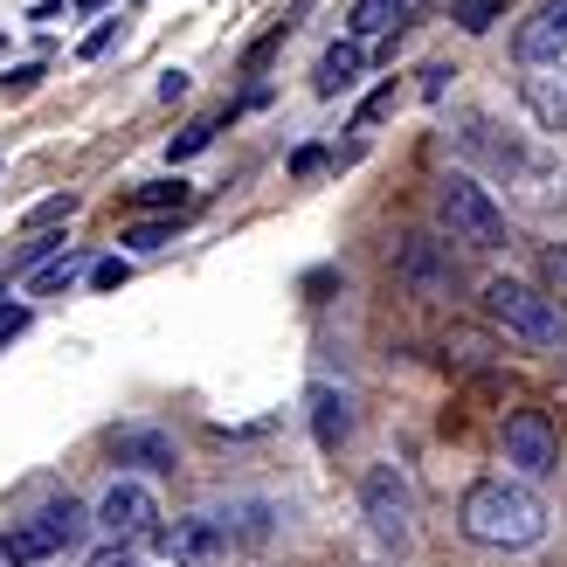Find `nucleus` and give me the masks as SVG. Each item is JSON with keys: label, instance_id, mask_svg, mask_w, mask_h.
<instances>
[{"label": "nucleus", "instance_id": "nucleus-1", "mask_svg": "<svg viewBox=\"0 0 567 567\" xmlns=\"http://www.w3.org/2000/svg\"><path fill=\"white\" fill-rule=\"evenodd\" d=\"M457 526H464V540L477 547H533L547 533V505L540 492L526 485V477H477V485L464 492L457 505Z\"/></svg>", "mask_w": 567, "mask_h": 567}, {"label": "nucleus", "instance_id": "nucleus-2", "mask_svg": "<svg viewBox=\"0 0 567 567\" xmlns=\"http://www.w3.org/2000/svg\"><path fill=\"white\" fill-rule=\"evenodd\" d=\"M485 319H492L498 332L526 339V347H560V339H567L560 305H554L547 291H533V284H519V277H492V284H485Z\"/></svg>", "mask_w": 567, "mask_h": 567}, {"label": "nucleus", "instance_id": "nucleus-3", "mask_svg": "<svg viewBox=\"0 0 567 567\" xmlns=\"http://www.w3.org/2000/svg\"><path fill=\"white\" fill-rule=\"evenodd\" d=\"M436 215H443L450 243H464V249H505V208L492 202L485 181L450 174V181L436 187Z\"/></svg>", "mask_w": 567, "mask_h": 567}, {"label": "nucleus", "instance_id": "nucleus-4", "mask_svg": "<svg viewBox=\"0 0 567 567\" xmlns=\"http://www.w3.org/2000/svg\"><path fill=\"white\" fill-rule=\"evenodd\" d=\"M457 146H464L477 166H492L505 187H526V194H547V187H554V166L533 153V146H519L513 132H498L492 118H471V125L457 132Z\"/></svg>", "mask_w": 567, "mask_h": 567}, {"label": "nucleus", "instance_id": "nucleus-5", "mask_svg": "<svg viewBox=\"0 0 567 567\" xmlns=\"http://www.w3.org/2000/svg\"><path fill=\"white\" fill-rule=\"evenodd\" d=\"M394 277H402V291L422 298V305H443L450 284H457V264H450V249L430 243V236H402L394 249Z\"/></svg>", "mask_w": 567, "mask_h": 567}, {"label": "nucleus", "instance_id": "nucleus-6", "mask_svg": "<svg viewBox=\"0 0 567 567\" xmlns=\"http://www.w3.org/2000/svg\"><path fill=\"white\" fill-rule=\"evenodd\" d=\"M360 513H367V526H374V540L381 547H409V519H415V498H409V485L394 471H367V485H360Z\"/></svg>", "mask_w": 567, "mask_h": 567}, {"label": "nucleus", "instance_id": "nucleus-7", "mask_svg": "<svg viewBox=\"0 0 567 567\" xmlns=\"http://www.w3.org/2000/svg\"><path fill=\"white\" fill-rule=\"evenodd\" d=\"M97 526L111 533V540H153L159 533V498H153V485H138V477H118V485L104 492V505H97Z\"/></svg>", "mask_w": 567, "mask_h": 567}, {"label": "nucleus", "instance_id": "nucleus-8", "mask_svg": "<svg viewBox=\"0 0 567 567\" xmlns=\"http://www.w3.org/2000/svg\"><path fill=\"white\" fill-rule=\"evenodd\" d=\"M505 464H513L519 477H547L560 464V436H554V422L540 409L505 415Z\"/></svg>", "mask_w": 567, "mask_h": 567}, {"label": "nucleus", "instance_id": "nucleus-9", "mask_svg": "<svg viewBox=\"0 0 567 567\" xmlns=\"http://www.w3.org/2000/svg\"><path fill=\"white\" fill-rule=\"evenodd\" d=\"M153 540L174 567H221L229 560V526L221 519H174V526H159Z\"/></svg>", "mask_w": 567, "mask_h": 567}, {"label": "nucleus", "instance_id": "nucleus-10", "mask_svg": "<svg viewBox=\"0 0 567 567\" xmlns=\"http://www.w3.org/2000/svg\"><path fill=\"white\" fill-rule=\"evenodd\" d=\"M513 49L526 70H547V63H567V0H540L519 28H513Z\"/></svg>", "mask_w": 567, "mask_h": 567}, {"label": "nucleus", "instance_id": "nucleus-11", "mask_svg": "<svg viewBox=\"0 0 567 567\" xmlns=\"http://www.w3.org/2000/svg\"><path fill=\"white\" fill-rule=\"evenodd\" d=\"M519 104L540 132H567V63H547V70H526L519 76Z\"/></svg>", "mask_w": 567, "mask_h": 567}, {"label": "nucleus", "instance_id": "nucleus-12", "mask_svg": "<svg viewBox=\"0 0 567 567\" xmlns=\"http://www.w3.org/2000/svg\"><path fill=\"white\" fill-rule=\"evenodd\" d=\"M111 450H118V464H138V471H174L181 464V450L166 430H118Z\"/></svg>", "mask_w": 567, "mask_h": 567}, {"label": "nucleus", "instance_id": "nucleus-13", "mask_svg": "<svg viewBox=\"0 0 567 567\" xmlns=\"http://www.w3.org/2000/svg\"><path fill=\"white\" fill-rule=\"evenodd\" d=\"M49 554H63V540H55L42 519H21V526L0 533V567H35V560H49Z\"/></svg>", "mask_w": 567, "mask_h": 567}, {"label": "nucleus", "instance_id": "nucleus-14", "mask_svg": "<svg viewBox=\"0 0 567 567\" xmlns=\"http://www.w3.org/2000/svg\"><path fill=\"white\" fill-rule=\"evenodd\" d=\"M305 402H311V436H319V450H339V443L353 436V415H347V394H339V388L319 381Z\"/></svg>", "mask_w": 567, "mask_h": 567}, {"label": "nucleus", "instance_id": "nucleus-15", "mask_svg": "<svg viewBox=\"0 0 567 567\" xmlns=\"http://www.w3.org/2000/svg\"><path fill=\"white\" fill-rule=\"evenodd\" d=\"M360 63H367V55H360V42H332V49L319 55V70H311V91H319V97L353 91V83H360Z\"/></svg>", "mask_w": 567, "mask_h": 567}, {"label": "nucleus", "instance_id": "nucleus-16", "mask_svg": "<svg viewBox=\"0 0 567 567\" xmlns=\"http://www.w3.org/2000/svg\"><path fill=\"white\" fill-rule=\"evenodd\" d=\"M83 270H91V264H83L76 249H63V257H49L42 270H28V291H42V298H55V291H70V284H76Z\"/></svg>", "mask_w": 567, "mask_h": 567}, {"label": "nucleus", "instance_id": "nucleus-17", "mask_svg": "<svg viewBox=\"0 0 567 567\" xmlns=\"http://www.w3.org/2000/svg\"><path fill=\"white\" fill-rule=\"evenodd\" d=\"M35 519H42V526H49V533H55V540H63V547H76V540H83V526H91V513H83L76 498H49Z\"/></svg>", "mask_w": 567, "mask_h": 567}, {"label": "nucleus", "instance_id": "nucleus-18", "mask_svg": "<svg viewBox=\"0 0 567 567\" xmlns=\"http://www.w3.org/2000/svg\"><path fill=\"white\" fill-rule=\"evenodd\" d=\"M394 14H402V0H353V14H347L353 42H367V35H388V28H394Z\"/></svg>", "mask_w": 567, "mask_h": 567}, {"label": "nucleus", "instance_id": "nucleus-19", "mask_svg": "<svg viewBox=\"0 0 567 567\" xmlns=\"http://www.w3.org/2000/svg\"><path fill=\"white\" fill-rule=\"evenodd\" d=\"M138 208H159V215H187V208H194V187H187V181H153V187H138Z\"/></svg>", "mask_w": 567, "mask_h": 567}, {"label": "nucleus", "instance_id": "nucleus-20", "mask_svg": "<svg viewBox=\"0 0 567 567\" xmlns=\"http://www.w3.org/2000/svg\"><path fill=\"white\" fill-rule=\"evenodd\" d=\"M125 243L146 257V249H166L174 243V215H153V221H138V229H125Z\"/></svg>", "mask_w": 567, "mask_h": 567}, {"label": "nucleus", "instance_id": "nucleus-21", "mask_svg": "<svg viewBox=\"0 0 567 567\" xmlns=\"http://www.w3.org/2000/svg\"><path fill=\"white\" fill-rule=\"evenodd\" d=\"M49 257H63V236H49V229H42V236H28V243H21V257H14V270H42Z\"/></svg>", "mask_w": 567, "mask_h": 567}, {"label": "nucleus", "instance_id": "nucleus-22", "mask_svg": "<svg viewBox=\"0 0 567 567\" xmlns=\"http://www.w3.org/2000/svg\"><path fill=\"white\" fill-rule=\"evenodd\" d=\"M498 14H505V0H464V8H457V28H464V35H485Z\"/></svg>", "mask_w": 567, "mask_h": 567}, {"label": "nucleus", "instance_id": "nucleus-23", "mask_svg": "<svg viewBox=\"0 0 567 567\" xmlns=\"http://www.w3.org/2000/svg\"><path fill=\"white\" fill-rule=\"evenodd\" d=\"M208 146H215V125L202 118V125H187V132L174 138V146H166V159H174V166H181V159H194V153H208Z\"/></svg>", "mask_w": 567, "mask_h": 567}, {"label": "nucleus", "instance_id": "nucleus-24", "mask_svg": "<svg viewBox=\"0 0 567 567\" xmlns=\"http://www.w3.org/2000/svg\"><path fill=\"white\" fill-rule=\"evenodd\" d=\"M42 76H49L42 63H21V70H8V76H0V97H28V91H35Z\"/></svg>", "mask_w": 567, "mask_h": 567}, {"label": "nucleus", "instance_id": "nucleus-25", "mask_svg": "<svg viewBox=\"0 0 567 567\" xmlns=\"http://www.w3.org/2000/svg\"><path fill=\"white\" fill-rule=\"evenodd\" d=\"M70 215H76V194H49V202L28 215V221H35V229H49V221H70Z\"/></svg>", "mask_w": 567, "mask_h": 567}, {"label": "nucleus", "instance_id": "nucleus-26", "mask_svg": "<svg viewBox=\"0 0 567 567\" xmlns=\"http://www.w3.org/2000/svg\"><path fill=\"white\" fill-rule=\"evenodd\" d=\"M125 277H132V264H125V257H104V264H91V284H97V291H118Z\"/></svg>", "mask_w": 567, "mask_h": 567}, {"label": "nucleus", "instance_id": "nucleus-27", "mask_svg": "<svg viewBox=\"0 0 567 567\" xmlns=\"http://www.w3.org/2000/svg\"><path fill=\"white\" fill-rule=\"evenodd\" d=\"M111 42H118V21H97L91 35H83V49H76V55H83V63H97V55H104Z\"/></svg>", "mask_w": 567, "mask_h": 567}, {"label": "nucleus", "instance_id": "nucleus-28", "mask_svg": "<svg viewBox=\"0 0 567 567\" xmlns=\"http://www.w3.org/2000/svg\"><path fill=\"white\" fill-rule=\"evenodd\" d=\"M28 332V305H8L0 298V347H8V339H21Z\"/></svg>", "mask_w": 567, "mask_h": 567}, {"label": "nucleus", "instance_id": "nucleus-29", "mask_svg": "<svg viewBox=\"0 0 567 567\" xmlns=\"http://www.w3.org/2000/svg\"><path fill=\"white\" fill-rule=\"evenodd\" d=\"M319 166H326V153H319V146H298V153H291V174H298V181H311Z\"/></svg>", "mask_w": 567, "mask_h": 567}, {"label": "nucleus", "instance_id": "nucleus-30", "mask_svg": "<svg viewBox=\"0 0 567 567\" xmlns=\"http://www.w3.org/2000/svg\"><path fill=\"white\" fill-rule=\"evenodd\" d=\"M91 567H138V554H132V547H97Z\"/></svg>", "mask_w": 567, "mask_h": 567}, {"label": "nucleus", "instance_id": "nucleus-31", "mask_svg": "<svg viewBox=\"0 0 567 567\" xmlns=\"http://www.w3.org/2000/svg\"><path fill=\"white\" fill-rule=\"evenodd\" d=\"M547 284H554V291H567V243L547 249Z\"/></svg>", "mask_w": 567, "mask_h": 567}, {"label": "nucleus", "instance_id": "nucleus-32", "mask_svg": "<svg viewBox=\"0 0 567 567\" xmlns=\"http://www.w3.org/2000/svg\"><path fill=\"white\" fill-rule=\"evenodd\" d=\"M159 97H166V104L187 97V70H166V76H159Z\"/></svg>", "mask_w": 567, "mask_h": 567}]
</instances>
